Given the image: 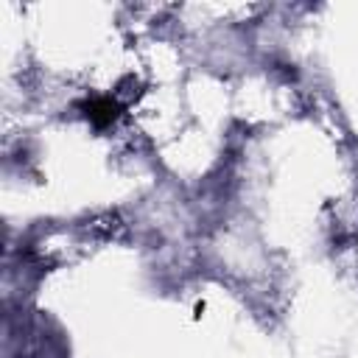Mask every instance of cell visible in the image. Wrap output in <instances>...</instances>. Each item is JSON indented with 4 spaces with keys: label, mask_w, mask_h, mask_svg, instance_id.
<instances>
[{
    "label": "cell",
    "mask_w": 358,
    "mask_h": 358,
    "mask_svg": "<svg viewBox=\"0 0 358 358\" xmlns=\"http://www.w3.org/2000/svg\"><path fill=\"white\" fill-rule=\"evenodd\" d=\"M78 106L84 109L87 120H90L92 126H98V129H106V126H109V123H115V120L120 117V112H123V106H120L115 98H109V95L87 98V101H81Z\"/></svg>",
    "instance_id": "obj_1"
}]
</instances>
